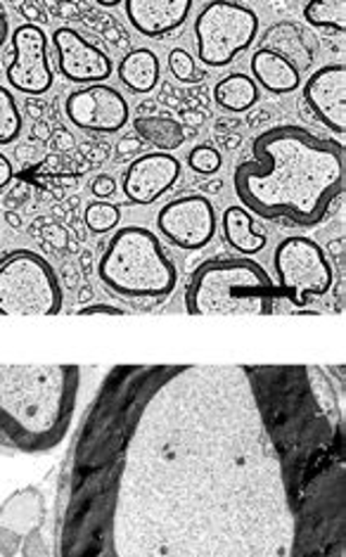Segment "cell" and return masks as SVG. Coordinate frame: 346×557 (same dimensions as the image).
Instances as JSON below:
<instances>
[{
  "mask_svg": "<svg viewBox=\"0 0 346 557\" xmlns=\"http://www.w3.org/2000/svg\"><path fill=\"white\" fill-rule=\"evenodd\" d=\"M55 557H346V428L323 368L119 363L60 470Z\"/></svg>",
  "mask_w": 346,
  "mask_h": 557,
  "instance_id": "cell-1",
  "label": "cell"
},
{
  "mask_svg": "<svg viewBox=\"0 0 346 557\" xmlns=\"http://www.w3.org/2000/svg\"><path fill=\"white\" fill-rule=\"evenodd\" d=\"M233 188L251 214L316 228L344 202V143L295 124L265 128L251 140V159L237 164Z\"/></svg>",
  "mask_w": 346,
  "mask_h": 557,
  "instance_id": "cell-2",
  "label": "cell"
},
{
  "mask_svg": "<svg viewBox=\"0 0 346 557\" xmlns=\"http://www.w3.org/2000/svg\"><path fill=\"white\" fill-rule=\"evenodd\" d=\"M82 368L72 363H0V448L38 456L72 430Z\"/></svg>",
  "mask_w": 346,
  "mask_h": 557,
  "instance_id": "cell-3",
  "label": "cell"
},
{
  "mask_svg": "<svg viewBox=\"0 0 346 557\" xmlns=\"http://www.w3.org/2000/svg\"><path fill=\"white\" fill-rule=\"evenodd\" d=\"M102 287L122 301L159 307L178 285L176 261L162 240L143 225L114 231L98 261Z\"/></svg>",
  "mask_w": 346,
  "mask_h": 557,
  "instance_id": "cell-4",
  "label": "cell"
},
{
  "mask_svg": "<svg viewBox=\"0 0 346 557\" xmlns=\"http://www.w3.org/2000/svg\"><path fill=\"white\" fill-rule=\"evenodd\" d=\"M275 283L249 257H217L199 263L185 287L190 315H273Z\"/></svg>",
  "mask_w": 346,
  "mask_h": 557,
  "instance_id": "cell-5",
  "label": "cell"
},
{
  "mask_svg": "<svg viewBox=\"0 0 346 557\" xmlns=\"http://www.w3.org/2000/svg\"><path fill=\"white\" fill-rule=\"evenodd\" d=\"M60 277L38 251L15 249L0 259V315H58Z\"/></svg>",
  "mask_w": 346,
  "mask_h": 557,
  "instance_id": "cell-6",
  "label": "cell"
},
{
  "mask_svg": "<svg viewBox=\"0 0 346 557\" xmlns=\"http://www.w3.org/2000/svg\"><path fill=\"white\" fill-rule=\"evenodd\" d=\"M197 58L211 70L228 67L259 36V15L237 0H209L193 24Z\"/></svg>",
  "mask_w": 346,
  "mask_h": 557,
  "instance_id": "cell-7",
  "label": "cell"
},
{
  "mask_svg": "<svg viewBox=\"0 0 346 557\" xmlns=\"http://www.w3.org/2000/svg\"><path fill=\"white\" fill-rule=\"evenodd\" d=\"M273 269L283 295L297 307L328 295L335 281L323 247L304 235L281 240L273 251Z\"/></svg>",
  "mask_w": 346,
  "mask_h": 557,
  "instance_id": "cell-8",
  "label": "cell"
},
{
  "mask_svg": "<svg viewBox=\"0 0 346 557\" xmlns=\"http://www.w3.org/2000/svg\"><path fill=\"white\" fill-rule=\"evenodd\" d=\"M157 228L173 247L205 249L217 235V209L205 195H183L159 209Z\"/></svg>",
  "mask_w": 346,
  "mask_h": 557,
  "instance_id": "cell-9",
  "label": "cell"
},
{
  "mask_svg": "<svg viewBox=\"0 0 346 557\" xmlns=\"http://www.w3.org/2000/svg\"><path fill=\"white\" fill-rule=\"evenodd\" d=\"M10 86L24 96L41 98L55 84L48 58V36L36 24H22L12 34V60L5 67Z\"/></svg>",
  "mask_w": 346,
  "mask_h": 557,
  "instance_id": "cell-10",
  "label": "cell"
},
{
  "mask_svg": "<svg viewBox=\"0 0 346 557\" xmlns=\"http://www.w3.org/2000/svg\"><path fill=\"white\" fill-rule=\"evenodd\" d=\"M64 114L86 134H119L131 122V108L122 90L108 84H90L70 92Z\"/></svg>",
  "mask_w": 346,
  "mask_h": 557,
  "instance_id": "cell-11",
  "label": "cell"
},
{
  "mask_svg": "<svg viewBox=\"0 0 346 557\" xmlns=\"http://www.w3.org/2000/svg\"><path fill=\"white\" fill-rule=\"evenodd\" d=\"M304 108L321 122L330 134H335L344 143L346 134V67L344 62L325 64L316 70L304 84L301 92Z\"/></svg>",
  "mask_w": 346,
  "mask_h": 557,
  "instance_id": "cell-12",
  "label": "cell"
},
{
  "mask_svg": "<svg viewBox=\"0 0 346 557\" xmlns=\"http://www.w3.org/2000/svg\"><path fill=\"white\" fill-rule=\"evenodd\" d=\"M52 46L58 55V72L66 82L90 86L102 84L114 72V64L108 58V52L100 50L96 44H90L72 26H60L52 34Z\"/></svg>",
  "mask_w": 346,
  "mask_h": 557,
  "instance_id": "cell-13",
  "label": "cell"
},
{
  "mask_svg": "<svg viewBox=\"0 0 346 557\" xmlns=\"http://www.w3.org/2000/svg\"><path fill=\"white\" fill-rule=\"evenodd\" d=\"M181 178V162L171 152H145L122 176V190L133 205H152Z\"/></svg>",
  "mask_w": 346,
  "mask_h": 557,
  "instance_id": "cell-14",
  "label": "cell"
},
{
  "mask_svg": "<svg viewBox=\"0 0 346 557\" xmlns=\"http://www.w3.org/2000/svg\"><path fill=\"white\" fill-rule=\"evenodd\" d=\"M195 0H124L126 17L145 38H162L183 29L190 20Z\"/></svg>",
  "mask_w": 346,
  "mask_h": 557,
  "instance_id": "cell-15",
  "label": "cell"
},
{
  "mask_svg": "<svg viewBox=\"0 0 346 557\" xmlns=\"http://www.w3.org/2000/svg\"><path fill=\"white\" fill-rule=\"evenodd\" d=\"M259 41V48H269L277 52V55L287 58L301 74L309 72L318 58L316 36L306 29L304 24L292 20H281L271 24L269 29L261 34Z\"/></svg>",
  "mask_w": 346,
  "mask_h": 557,
  "instance_id": "cell-16",
  "label": "cell"
},
{
  "mask_svg": "<svg viewBox=\"0 0 346 557\" xmlns=\"http://www.w3.org/2000/svg\"><path fill=\"white\" fill-rule=\"evenodd\" d=\"M251 78L271 96H289L301 88V72L287 58L269 48H259L249 62Z\"/></svg>",
  "mask_w": 346,
  "mask_h": 557,
  "instance_id": "cell-17",
  "label": "cell"
},
{
  "mask_svg": "<svg viewBox=\"0 0 346 557\" xmlns=\"http://www.w3.org/2000/svg\"><path fill=\"white\" fill-rule=\"evenodd\" d=\"M221 231H223V240L228 247L245 257L259 255V251L265 247V237L263 231H259V225L251 216V211H247L243 205L228 207L221 216Z\"/></svg>",
  "mask_w": 346,
  "mask_h": 557,
  "instance_id": "cell-18",
  "label": "cell"
},
{
  "mask_svg": "<svg viewBox=\"0 0 346 557\" xmlns=\"http://www.w3.org/2000/svg\"><path fill=\"white\" fill-rule=\"evenodd\" d=\"M116 76L131 92L145 96V92H152L157 88L162 67H159V58L150 48H136L126 52L122 62H119Z\"/></svg>",
  "mask_w": 346,
  "mask_h": 557,
  "instance_id": "cell-19",
  "label": "cell"
},
{
  "mask_svg": "<svg viewBox=\"0 0 346 557\" xmlns=\"http://www.w3.org/2000/svg\"><path fill=\"white\" fill-rule=\"evenodd\" d=\"M133 131H136V136L143 143H148L162 152L178 150L188 140V136H193L178 119L166 114H140L133 119Z\"/></svg>",
  "mask_w": 346,
  "mask_h": 557,
  "instance_id": "cell-20",
  "label": "cell"
},
{
  "mask_svg": "<svg viewBox=\"0 0 346 557\" xmlns=\"http://www.w3.org/2000/svg\"><path fill=\"white\" fill-rule=\"evenodd\" d=\"M214 100L221 110L231 114H243L259 102V86L251 76L243 72H233L228 76H223L214 86Z\"/></svg>",
  "mask_w": 346,
  "mask_h": 557,
  "instance_id": "cell-21",
  "label": "cell"
},
{
  "mask_svg": "<svg viewBox=\"0 0 346 557\" xmlns=\"http://www.w3.org/2000/svg\"><path fill=\"white\" fill-rule=\"evenodd\" d=\"M304 22L330 34L346 32V0H306Z\"/></svg>",
  "mask_w": 346,
  "mask_h": 557,
  "instance_id": "cell-22",
  "label": "cell"
},
{
  "mask_svg": "<svg viewBox=\"0 0 346 557\" xmlns=\"http://www.w3.org/2000/svg\"><path fill=\"white\" fill-rule=\"evenodd\" d=\"M22 128L24 122L15 96L5 86H0V145L15 143L22 136Z\"/></svg>",
  "mask_w": 346,
  "mask_h": 557,
  "instance_id": "cell-23",
  "label": "cell"
},
{
  "mask_svg": "<svg viewBox=\"0 0 346 557\" xmlns=\"http://www.w3.org/2000/svg\"><path fill=\"white\" fill-rule=\"evenodd\" d=\"M119 219H122V211H119L116 205L108 200H98L90 202L84 211V223L90 233H110L119 225Z\"/></svg>",
  "mask_w": 346,
  "mask_h": 557,
  "instance_id": "cell-24",
  "label": "cell"
},
{
  "mask_svg": "<svg viewBox=\"0 0 346 557\" xmlns=\"http://www.w3.org/2000/svg\"><path fill=\"white\" fill-rule=\"evenodd\" d=\"M188 164L199 176H214L223 166V157L211 145H197V148L188 152Z\"/></svg>",
  "mask_w": 346,
  "mask_h": 557,
  "instance_id": "cell-25",
  "label": "cell"
},
{
  "mask_svg": "<svg viewBox=\"0 0 346 557\" xmlns=\"http://www.w3.org/2000/svg\"><path fill=\"white\" fill-rule=\"evenodd\" d=\"M169 70H171V74L176 76L178 82H183V84H197V82H202V72L197 70V64H195L190 52L183 50V48H173V50L169 52Z\"/></svg>",
  "mask_w": 346,
  "mask_h": 557,
  "instance_id": "cell-26",
  "label": "cell"
},
{
  "mask_svg": "<svg viewBox=\"0 0 346 557\" xmlns=\"http://www.w3.org/2000/svg\"><path fill=\"white\" fill-rule=\"evenodd\" d=\"M90 193L98 197V200H108L116 193V181L108 174H100L90 181Z\"/></svg>",
  "mask_w": 346,
  "mask_h": 557,
  "instance_id": "cell-27",
  "label": "cell"
},
{
  "mask_svg": "<svg viewBox=\"0 0 346 557\" xmlns=\"http://www.w3.org/2000/svg\"><path fill=\"white\" fill-rule=\"evenodd\" d=\"M78 315H128L126 309L122 307H114V304H102V301H96V304H86L84 309H78Z\"/></svg>",
  "mask_w": 346,
  "mask_h": 557,
  "instance_id": "cell-28",
  "label": "cell"
},
{
  "mask_svg": "<svg viewBox=\"0 0 346 557\" xmlns=\"http://www.w3.org/2000/svg\"><path fill=\"white\" fill-rule=\"evenodd\" d=\"M328 251L335 259V267L339 273V299L344 301V237H337V240H332L328 245Z\"/></svg>",
  "mask_w": 346,
  "mask_h": 557,
  "instance_id": "cell-29",
  "label": "cell"
},
{
  "mask_svg": "<svg viewBox=\"0 0 346 557\" xmlns=\"http://www.w3.org/2000/svg\"><path fill=\"white\" fill-rule=\"evenodd\" d=\"M12 178H15V166H12L10 159L0 152V190H5Z\"/></svg>",
  "mask_w": 346,
  "mask_h": 557,
  "instance_id": "cell-30",
  "label": "cell"
},
{
  "mask_svg": "<svg viewBox=\"0 0 346 557\" xmlns=\"http://www.w3.org/2000/svg\"><path fill=\"white\" fill-rule=\"evenodd\" d=\"M8 36H10V20H8V12L3 10V5H0V50L5 48Z\"/></svg>",
  "mask_w": 346,
  "mask_h": 557,
  "instance_id": "cell-31",
  "label": "cell"
},
{
  "mask_svg": "<svg viewBox=\"0 0 346 557\" xmlns=\"http://www.w3.org/2000/svg\"><path fill=\"white\" fill-rule=\"evenodd\" d=\"M140 138H124L122 143H119V154H128V152H138L140 150Z\"/></svg>",
  "mask_w": 346,
  "mask_h": 557,
  "instance_id": "cell-32",
  "label": "cell"
},
{
  "mask_svg": "<svg viewBox=\"0 0 346 557\" xmlns=\"http://www.w3.org/2000/svg\"><path fill=\"white\" fill-rule=\"evenodd\" d=\"M92 3H98L102 8H116V5H122L124 0H92Z\"/></svg>",
  "mask_w": 346,
  "mask_h": 557,
  "instance_id": "cell-33",
  "label": "cell"
},
{
  "mask_svg": "<svg viewBox=\"0 0 346 557\" xmlns=\"http://www.w3.org/2000/svg\"><path fill=\"white\" fill-rule=\"evenodd\" d=\"M223 145H225V148H228V150L237 148V145H239V136L233 134V138H223Z\"/></svg>",
  "mask_w": 346,
  "mask_h": 557,
  "instance_id": "cell-34",
  "label": "cell"
},
{
  "mask_svg": "<svg viewBox=\"0 0 346 557\" xmlns=\"http://www.w3.org/2000/svg\"><path fill=\"white\" fill-rule=\"evenodd\" d=\"M185 119H188V122H195V124L202 122V116H199L197 112H188V114H185Z\"/></svg>",
  "mask_w": 346,
  "mask_h": 557,
  "instance_id": "cell-35",
  "label": "cell"
},
{
  "mask_svg": "<svg viewBox=\"0 0 346 557\" xmlns=\"http://www.w3.org/2000/svg\"><path fill=\"white\" fill-rule=\"evenodd\" d=\"M8 221H10L12 225H20V219H17L15 214H8Z\"/></svg>",
  "mask_w": 346,
  "mask_h": 557,
  "instance_id": "cell-36",
  "label": "cell"
}]
</instances>
